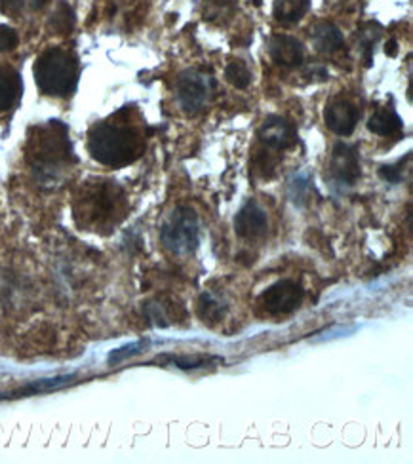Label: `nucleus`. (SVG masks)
<instances>
[{
  "instance_id": "f257e3e1",
  "label": "nucleus",
  "mask_w": 413,
  "mask_h": 464,
  "mask_svg": "<svg viewBox=\"0 0 413 464\" xmlns=\"http://www.w3.org/2000/svg\"><path fill=\"white\" fill-rule=\"evenodd\" d=\"M88 149L94 160L103 166L119 168L133 162L141 154V141L130 128L101 122L90 132Z\"/></svg>"
},
{
  "instance_id": "f03ea898",
  "label": "nucleus",
  "mask_w": 413,
  "mask_h": 464,
  "mask_svg": "<svg viewBox=\"0 0 413 464\" xmlns=\"http://www.w3.org/2000/svg\"><path fill=\"white\" fill-rule=\"evenodd\" d=\"M35 80L40 92L54 97H69L78 84V61L61 48L46 50L35 65Z\"/></svg>"
},
{
  "instance_id": "7ed1b4c3",
  "label": "nucleus",
  "mask_w": 413,
  "mask_h": 464,
  "mask_svg": "<svg viewBox=\"0 0 413 464\" xmlns=\"http://www.w3.org/2000/svg\"><path fill=\"white\" fill-rule=\"evenodd\" d=\"M160 240L176 255L193 253L200 240V223L193 207H176L160 228Z\"/></svg>"
},
{
  "instance_id": "20e7f679",
  "label": "nucleus",
  "mask_w": 413,
  "mask_h": 464,
  "mask_svg": "<svg viewBox=\"0 0 413 464\" xmlns=\"http://www.w3.org/2000/svg\"><path fill=\"white\" fill-rule=\"evenodd\" d=\"M71 154V143L67 139V128L59 120H50V124L40 130V135L32 139V160L40 171L54 170L57 164H65Z\"/></svg>"
},
{
  "instance_id": "39448f33",
  "label": "nucleus",
  "mask_w": 413,
  "mask_h": 464,
  "mask_svg": "<svg viewBox=\"0 0 413 464\" xmlns=\"http://www.w3.org/2000/svg\"><path fill=\"white\" fill-rule=\"evenodd\" d=\"M215 80L202 71L188 69L177 76L176 92L179 105L187 114H198L212 101Z\"/></svg>"
},
{
  "instance_id": "423d86ee",
  "label": "nucleus",
  "mask_w": 413,
  "mask_h": 464,
  "mask_svg": "<svg viewBox=\"0 0 413 464\" xmlns=\"http://www.w3.org/2000/svg\"><path fill=\"white\" fill-rule=\"evenodd\" d=\"M303 288L294 280H280L275 286H270L267 291L259 297V305L267 310V314L273 316H284V314L294 312L295 308H299L303 301Z\"/></svg>"
},
{
  "instance_id": "0eeeda50",
  "label": "nucleus",
  "mask_w": 413,
  "mask_h": 464,
  "mask_svg": "<svg viewBox=\"0 0 413 464\" xmlns=\"http://www.w3.org/2000/svg\"><path fill=\"white\" fill-rule=\"evenodd\" d=\"M332 176L339 185L351 187L360 179V160H358V151L354 147L347 143H337L332 154Z\"/></svg>"
},
{
  "instance_id": "6e6552de",
  "label": "nucleus",
  "mask_w": 413,
  "mask_h": 464,
  "mask_svg": "<svg viewBox=\"0 0 413 464\" xmlns=\"http://www.w3.org/2000/svg\"><path fill=\"white\" fill-rule=\"evenodd\" d=\"M259 139L261 143L267 145L269 149L275 151H286L289 147H294L297 141V132L292 122H288L282 116H270L265 120V124L259 130Z\"/></svg>"
},
{
  "instance_id": "1a4fd4ad",
  "label": "nucleus",
  "mask_w": 413,
  "mask_h": 464,
  "mask_svg": "<svg viewBox=\"0 0 413 464\" xmlns=\"http://www.w3.org/2000/svg\"><path fill=\"white\" fill-rule=\"evenodd\" d=\"M267 226H269V221H267L265 209L253 200L248 202V204L238 212L237 219H234V231H237L240 238L246 240H253L263 236L265 232H267Z\"/></svg>"
},
{
  "instance_id": "9d476101",
  "label": "nucleus",
  "mask_w": 413,
  "mask_h": 464,
  "mask_svg": "<svg viewBox=\"0 0 413 464\" xmlns=\"http://www.w3.org/2000/svg\"><path fill=\"white\" fill-rule=\"evenodd\" d=\"M358 109L349 101H335L325 109V126L337 135H351L358 122Z\"/></svg>"
},
{
  "instance_id": "9b49d317",
  "label": "nucleus",
  "mask_w": 413,
  "mask_h": 464,
  "mask_svg": "<svg viewBox=\"0 0 413 464\" xmlns=\"http://www.w3.org/2000/svg\"><path fill=\"white\" fill-rule=\"evenodd\" d=\"M269 56L282 67H297L303 63L305 50L297 38L288 35H275L269 40Z\"/></svg>"
},
{
  "instance_id": "f8f14e48",
  "label": "nucleus",
  "mask_w": 413,
  "mask_h": 464,
  "mask_svg": "<svg viewBox=\"0 0 413 464\" xmlns=\"http://www.w3.org/2000/svg\"><path fill=\"white\" fill-rule=\"evenodd\" d=\"M311 38H313L314 48L322 51V54H335L345 46L343 32L339 31L333 23H328V21L316 23Z\"/></svg>"
},
{
  "instance_id": "ddd939ff",
  "label": "nucleus",
  "mask_w": 413,
  "mask_h": 464,
  "mask_svg": "<svg viewBox=\"0 0 413 464\" xmlns=\"http://www.w3.org/2000/svg\"><path fill=\"white\" fill-rule=\"evenodd\" d=\"M21 94V78L10 67L0 65V113H4L19 99Z\"/></svg>"
},
{
  "instance_id": "4468645a",
  "label": "nucleus",
  "mask_w": 413,
  "mask_h": 464,
  "mask_svg": "<svg viewBox=\"0 0 413 464\" xmlns=\"http://www.w3.org/2000/svg\"><path fill=\"white\" fill-rule=\"evenodd\" d=\"M402 128H404L402 118L388 107L376 111L368 120V130L377 135H396L402 132Z\"/></svg>"
},
{
  "instance_id": "2eb2a0df",
  "label": "nucleus",
  "mask_w": 413,
  "mask_h": 464,
  "mask_svg": "<svg viewBox=\"0 0 413 464\" xmlns=\"http://www.w3.org/2000/svg\"><path fill=\"white\" fill-rule=\"evenodd\" d=\"M177 308L181 307L174 305V301H168V299H155V301L147 303L145 314H147V318H149L152 326L168 327L177 320Z\"/></svg>"
},
{
  "instance_id": "dca6fc26",
  "label": "nucleus",
  "mask_w": 413,
  "mask_h": 464,
  "mask_svg": "<svg viewBox=\"0 0 413 464\" xmlns=\"http://www.w3.org/2000/svg\"><path fill=\"white\" fill-rule=\"evenodd\" d=\"M309 8H311V0H276L273 13H275L276 21L289 25L303 19Z\"/></svg>"
},
{
  "instance_id": "f3484780",
  "label": "nucleus",
  "mask_w": 413,
  "mask_h": 464,
  "mask_svg": "<svg viewBox=\"0 0 413 464\" xmlns=\"http://www.w3.org/2000/svg\"><path fill=\"white\" fill-rule=\"evenodd\" d=\"M227 312L225 301H221L220 297H215L213 293H202L198 299V316L202 322L208 324H215L220 322Z\"/></svg>"
},
{
  "instance_id": "a211bd4d",
  "label": "nucleus",
  "mask_w": 413,
  "mask_h": 464,
  "mask_svg": "<svg viewBox=\"0 0 413 464\" xmlns=\"http://www.w3.org/2000/svg\"><path fill=\"white\" fill-rule=\"evenodd\" d=\"M160 362H168V364L176 365L179 370H198L204 365H210L213 362H223V358L210 356V354H193V356H176V354H166L160 358Z\"/></svg>"
},
{
  "instance_id": "6ab92c4d",
  "label": "nucleus",
  "mask_w": 413,
  "mask_h": 464,
  "mask_svg": "<svg viewBox=\"0 0 413 464\" xmlns=\"http://www.w3.org/2000/svg\"><path fill=\"white\" fill-rule=\"evenodd\" d=\"M50 27L56 32H69L75 27V12L69 4L61 2L50 19Z\"/></svg>"
},
{
  "instance_id": "aec40b11",
  "label": "nucleus",
  "mask_w": 413,
  "mask_h": 464,
  "mask_svg": "<svg viewBox=\"0 0 413 464\" xmlns=\"http://www.w3.org/2000/svg\"><path fill=\"white\" fill-rule=\"evenodd\" d=\"M225 76H227V80L231 82L234 88L244 90L250 86V80H251L250 71H248V67H246L244 63L240 61V59H237V61H231L229 65H227Z\"/></svg>"
},
{
  "instance_id": "412c9836",
  "label": "nucleus",
  "mask_w": 413,
  "mask_h": 464,
  "mask_svg": "<svg viewBox=\"0 0 413 464\" xmlns=\"http://www.w3.org/2000/svg\"><path fill=\"white\" fill-rule=\"evenodd\" d=\"M71 381V377H57V379H44V381H37V383L27 384L25 389H21L18 394H38V392H50L56 390L63 384H67Z\"/></svg>"
},
{
  "instance_id": "4be33fe9",
  "label": "nucleus",
  "mask_w": 413,
  "mask_h": 464,
  "mask_svg": "<svg viewBox=\"0 0 413 464\" xmlns=\"http://www.w3.org/2000/svg\"><path fill=\"white\" fill-rule=\"evenodd\" d=\"M147 345H149V341H139V343H133V345L122 346V348H119V350H113L111 354H109V362H111V364H119V362H122V360H126V358L139 354L141 348H145Z\"/></svg>"
},
{
  "instance_id": "5701e85b",
  "label": "nucleus",
  "mask_w": 413,
  "mask_h": 464,
  "mask_svg": "<svg viewBox=\"0 0 413 464\" xmlns=\"http://www.w3.org/2000/svg\"><path fill=\"white\" fill-rule=\"evenodd\" d=\"M18 42H19L18 32L13 31L12 27L0 25V54L12 51L13 48L18 46Z\"/></svg>"
},
{
  "instance_id": "b1692460",
  "label": "nucleus",
  "mask_w": 413,
  "mask_h": 464,
  "mask_svg": "<svg viewBox=\"0 0 413 464\" xmlns=\"http://www.w3.org/2000/svg\"><path fill=\"white\" fill-rule=\"evenodd\" d=\"M25 6V0H0V10L10 16H18Z\"/></svg>"
},
{
  "instance_id": "393cba45",
  "label": "nucleus",
  "mask_w": 413,
  "mask_h": 464,
  "mask_svg": "<svg viewBox=\"0 0 413 464\" xmlns=\"http://www.w3.org/2000/svg\"><path fill=\"white\" fill-rule=\"evenodd\" d=\"M379 176L388 183H398L402 179L400 171H398L396 166H383L381 170H379Z\"/></svg>"
},
{
  "instance_id": "a878e982",
  "label": "nucleus",
  "mask_w": 413,
  "mask_h": 464,
  "mask_svg": "<svg viewBox=\"0 0 413 464\" xmlns=\"http://www.w3.org/2000/svg\"><path fill=\"white\" fill-rule=\"evenodd\" d=\"M385 54H387V56H390V57H395L396 54H398V44H396V40H390V42H387Z\"/></svg>"
},
{
  "instance_id": "bb28decb",
  "label": "nucleus",
  "mask_w": 413,
  "mask_h": 464,
  "mask_svg": "<svg viewBox=\"0 0 413 464\" xmlns=\"http://www.w3.org/2000/svg\"><path fill=\"white\" fill-rule=\"evenodd\" d=\"M48 4V0H31L32 10H42Z\"/></svg>"
}]
</instances>
